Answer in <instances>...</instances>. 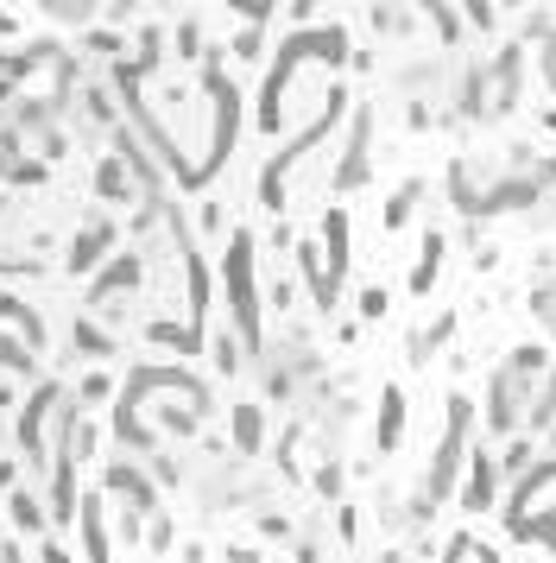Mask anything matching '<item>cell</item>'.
Masks as SVG:
<instances>
[{"label":"cell","mask_w":556,"mask_h":563,"mask_svg":"<svg viewBox=\"0 0 556 563\" xmlns=\"http://www.w3.org/2000/svg\"><path fill=\"white\" fill-rule=\"evenodd\" d=\"M102 247H108V222L82 228V234H76V247H70V266H76V272H82V266H95V260H102Z\"/></svg>","instance_id":"obj_1"},{"label":"cell","mask_w":556,"mask_h":563,"mask_svg":"<svg viewBox=\"0 0 556 563\" xmlns=\"http://www.w3.org/2000/svg\"><path fill=\"white\" fill-rule=\"evenodd\" d=\"M13 520H20L26 532L44 526V513H38V500H33V494H13Z\"/></svg>","instance_id":"obj_2"}]
</instances>
